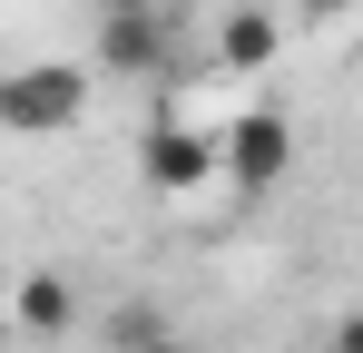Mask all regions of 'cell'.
Returning a JSON list of instances; mask_svg holds the SVG:
<instances>
[{
  "instance_id": "3957f363",
  "label": "cell",
  "mask_w": 363,
  "mask_h": 353,
  "mask_svg": "<svg viewBox=\"0 0 363 353\" xmlns=\"http://www.w3.org/2000/svg\"><path fill=\"white\" fill-rule=\"evenodd\" d=\"M285 167H295L285 108H236V128H226V186L236 196H265V186H285Z\"/></svg>"
},
{
  "instance_id": "52a82bcc",
  "label": "cell",
  "mask_w": 363,
  "mask_h": 353,
  "mask_svg": "<svg viewBox=\"0 0 363 353\" xmlns=\"http://www.w3.org/2000/svg\"><path fill=\"white\" fill-rule=\"evenodd\" d=\"M324 353H363V304L344 314V324H334V344H324Z\"/></svg>"
},
{
  "instance_id": "7a4b0ae2",
  "label": "cell",
  "mask_w": 363,
  "mask_h": 353,
  "mask_svg": "<svg viewBox=\"0 0 363 353\" xmlns=\"http://www.w3.org/2000/svg\"><path fill=\"white\" fill-rule=\"evenodd\" d=\"M138 176H147L157 196H196V186L226 176V138H206V128H186V118H147V138H138Z\"/></svg>"
},
{
  "instance_id": "277c9868",
  "label": "cell",
  "mask_w": 363,
  "mask_h": 353,
  "mask_svg": "<svg viewBox=\"0 0 363 353\" xmlns=\"http://www.w3.org/2000/svg\"><path fill=\"white\" fill-rule=\"evenodd\" d=\"M99 69H118V79H157V69H167V30H157L147 10H108V20H99Z\"/></svg>"
},
{
  "instance_id": "8992f818",
  "label": "cell",
  "mask_w": 363,
  "mask_h": 353,
  "mask_svg": "<svg viewBox=\"0 0 363 353\" xmlns=\"http://www.w3.org/2000/svg\"><path fill=\"white\" fill-rule=\"evenodd\" d=\"M69 324H79V294H69V275L30 265V275H20V334H69Z\"/></svg>"
},
{
  "instance_id": "5b68a950",
  "label": "cell",
  "mask_w": 363,
  "mask_h": 353,
  "mask_svg": "<svg viewBox=\"0 0 363 353\" xmlns=\"http://www.w3.org/2000/svg\"><path fill=\"white\" fill-rule=\"evenodd\" d=\"M275 50H285V20H275V10H226V20H216V69L255 79Z\"/></svg>"
},
{
  "instance_id": "6da1fadb",
  "label": "cell",
  "mask_w": 363,
  "mask_h": 353,
  "mask_svg": "<svg viewBox=\"0 0 363 353\" xmlns=\"http://www.w3.org/2000/svg\"><path fill=\"white\" fill-rule=\"evenodd\" d=\"M79 108H89L79 59H20V69H0V128L60 138V128H79Z\"/></svg>"
},
{
  "instance_id": "ba28073f",
  "label": "cell",
  "mask_w": 363,
  "mask_h": 353,
  "mask_svg": "<svg viewBox=\"0 0 363 353\" xmlns=\"http://www.w3.org/2000/svg\"><path fill=\"white\" fill-rule=\"evenodd\" d=\"M138 353H186V344H177V334H157V344H138Z\"/></svg>"
}]
</instances>
